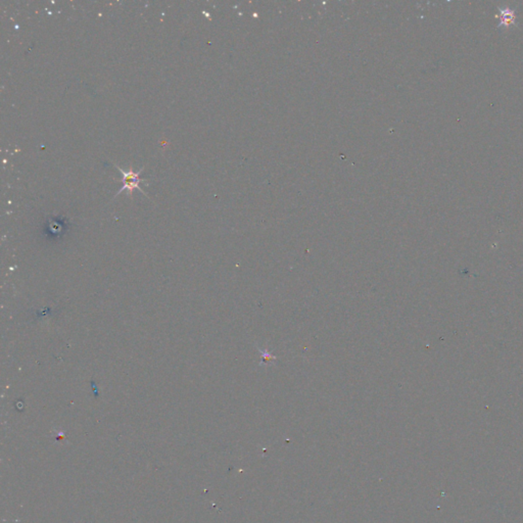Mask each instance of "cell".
Returning a JSON list of instances; mask_svg holds the SVG:
<instances>
[{"mask_svg":"<svg viewBox=\"0 0 523 523\" xmlns=\"http://www.w3.org/2000/svg\"><path fill=\"white\" fill-rule=\"evenodd\" d=\"M115 166L118 168V170L120 171L121 175H122V178H121L120 181H123V182H124V184H123V186H122V188H121L120 191L117 193V195H119V194H120L121 192H123L124 190H127V191H128V195H130V194H132V192H133L134 189L139 190V191H141L143 194L146 195V193L140 188V186H139V183H140V182H144V181H145L144 179H140V178H139V175L141 174V170H140L139 172H136V173H135V172H133L132 168H130L128 171H125V170L121 169L120 167H118L117 165H115Z\"/></svg>","mask_w":523,"mask_h":523,"instance_id":"cell-1","label":"cell"},{"mask_svg":"<svg viewBox=\"0 0 523 523\" xmlns=\"http://www.w3.org/2000/svg\"><path fill=\"white\" fill-rule=\"evenodd\" d=\"M500 14H501V17H500V25L499 27H509L510 25L513 24L514 21H515V12L514 10L510 9L509 7H505V8H500Z\"/></svg>","mask_w":523,"mask_h":523,"instance_id":"cell-2","label":"cell"},{"mask_svg":"<svg viewBox=\"0 0 523 523\" xmlns=\"http://www.w3.org/2000/svg\"><path fill=\"white\" fill-rule=\"evenodd\" d=\"M259 351L261 352L262 356H263V358L265 359V362H266V363H267V362H269V361H273V360H275V359H276V358H275V357H274V356H272V355H269V354H268V352H267L266 350H264V351H262V350H259Z\"/></svg>","mask_w":523,"mask_h":523,"instance_id":"cell-3","label":"cell"}]
</instances>
